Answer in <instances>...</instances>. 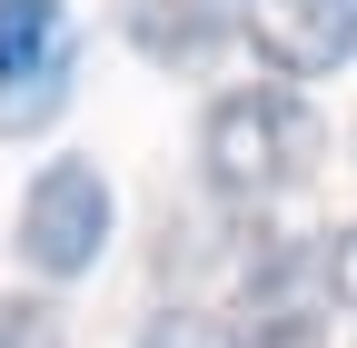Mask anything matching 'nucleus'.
<instances>
[{
  "label": "nucleus",
  "mask_w": 357,
  "mask_h": 348,
  "mask_svg": "<svg viewBox=\"0 0 357 348\" xmlns=\"http://www.w3.org/2000/svg\"><path fill=\"white\" fill-rule=\"evenodd\" d=\"M318 159H328V129H318V110L298 90H278V80L208 100V119H199V169H208V189L238 199V209H268V199L307 189Z\"/></svg>",
  "instance_id": "obj_1"
},
{
  "label": "nucleus",
  "mask_w": 357,
  "mask_h": 348,
  "mask_svg": "<svg viewBox=\"0 0 357 348\" xmlns=\"http://www.w3.org/2000/svg\"><path fill=\"white\" fill-rule=\"evenodd\" d=\"M109 219H119V199L109 180L89 159H50L40 180L20 189V269L30 279H89L100 269V249H109Z\"/></svg>",
  "instance_id": "obj_2"
},
{
  "label": "nucleus",
  "mask_w": 357,
  "mask_h": 348,
  "mask_svg": "<svg viewBox=\"0 0 357 348\" xmlns=\"http://www.w3.org/2000/svg\"><path fill=\"white\" fill-rule=\"evenodd\" d=\"M248 50L288 80H318L337 60H357V0H248Z\"/></svg>",
  "instance_id": "obj_3"
},
{
  "label": "nucleus",
  "mask_w": 357,
  "mask_h": 348,
  "mask_svg": "<svg viewBox=\"0 0 357 348\" xmlns=\"http://www.w3.org/2000/svg\"><path fill=\"white\" fill-rule=\"evenodd\" d=\"M50 70H79L70 0H0V90H20V80H50Z\"/></svg>",
  "instance_id": "obj_4"
},
{
  "label": "nucleus",
  "mask_w": 357,
  "mask_h": 348,
  "mask_svg": "<svg viewBox=\"0 0 357 348\" xmlns=\"http://www.w3.org/2000/svg\"><path fill=\"white\" fill-rule=\"evenodd\" d=\"M119 30H129L139 60L178 70V60H199L218 40V0H119Z\"/></svg>",
  "instance_id": "obj_5"
},
{
  "label": "nucleus",
  "mask_w": 357,
  "mask_h": 348,
  "mask_svg": "<svg viewBox=\"0 0 357 348\" xmlns=\"http://www.w3.org/2000/svg\"><path fill=\"white\" fill-rule=\"evenodd\" d=\"M139 348H248L218 309H159L149 328H139Z\"/></svg>",
  "instance_id": "obj_6"
},
{
  "label": "nucleus",
  "mask_w": 357,
  "mask_h": 348,
  "mask_svg": "<svg viewBox=\"0 0 357 348\" xmlns=\"http://www.w3.org/2000/svg\"><path fill=\"white\" fill-rule=\"evenodd\" d=\"M0 348H70L50 298H0Z\"/></svg>",
  "instance_id": "obj_7"
},
{
  "label": "nucleus",
  "mask_w": 357,
  "mask_h": 348,
  "mask_svg": "<svg viewBox=\"0 0 357 348\" xmlns=\"http://www.w3.org/2000/svg\"><path fill=\"white\" fill-rule=\"evenodd\" d=\"M318 279H328V298H337V309H357V219H347V229H328Z\"/></svg>",
  "instance_id": "obj_8"
}]
</instances>
